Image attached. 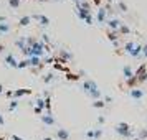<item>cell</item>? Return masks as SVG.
<instances>
[{
    "mask_svg": "<svg viewBox=\"0 0 147 140\" xmlns=\"http://www.w3.org/2000/svg\"><path fill=\"white\" fill-rule=\"evenodd\" d=\"M81 89H83V92L88 94L93 100L101 99V91H99V87H98V84H96V81L86 79L83 84H81Z\"/></svg>",
    "mask_w": 147,
    "mask_h": 140,
    "instance_id": "6da1fadb",
    "label": "cell"
},
{
    "mask_svg": "<svg viewBox=\"0 0 147 140\" xmlns=\"http://www.w3.org/2000/svg\"><path fill=\"white\" fill-rule=\"evenodd\" d=\"M114 130L116 133L122 137V139H132L134 137V127L129 125L127 122H119V124H116L114 125Z\"/></svg>",
    "mask_w": 147,
    "mask_h": 140,
    "instance_id": "7a4b0ae2",
    "label": "cell"
},
{
    "mask_svg": "<svg viewBox=\"0 0 147 140\" xmlns=\"http://www.w3.org/2000/svg\"><path fill=\"white\" fill-rule=\"evenodd\" d=\"M134 76L137 78V84H144V82H147V64L146 63H142V64L134 71Z\"/></svg>",
    "mask_w": 147,
    "mask_h": 140,
    "instance_id": "3957f363",
    "label": "cell"
},
{
    "mask_svg": "<svg viewBox=\"0 0 147 140\" xmlns=\"http://www.w3.org/2000/svg\"><path fill=\"white\" fill-rule=\"evenodd\" d=\"M144 91L140 89V87H132V89H129V96H131V99H134L136 102H140L142 97H144Z\"/></svg>",
    "mask_w": 147,
    "mask_h": 140,
    "instance_id": "277c9868",
    "label": "cell"
},
{
    "mask_svg": "<svg viewBox=\"0 0 147 140\" xmlns=\"http://www.w3.org/2000/svg\"><path fill=\"white\" fill-rule=\"evenodd\" d=\"M32 18L38 20V23H40L41 27H48V25L51 23V20L48 18L47 15H43V13H35V15H32Z\"/></svg>",
    "mask_w": 147,
    "mask_h": 140,
    "instance_id": "5b68a950",
    "label": "cell"
},
{
    "mask_svg": "<svg viewBox=\"0 0 147 140\" xmlns=\"http://www.w3.org/2000/svg\"><path fill=\"white\" fill-rule=\"evenodd\" d=\"M121 25H122V21H121L119 18H109V20H107V28H109V31H117Z\"/></svg>",
    "mask_w": 147,
    "mask_h": 140,
    "instance_id": "8992f818",
    "label": "cell"
},
{
    "mask_svg": "<svg viewBox=\"0 0 147 140\" xmlns=\"http://www.w3.org/2000/svg\"><path fill=\"white\" fill-rule=\"evenodd\" d=\"M33 91L32 89H28V87H22V89H15V91H12V97L13 99H18V97H22V96H28V94H32Z\"/></svg>",
    "mask_w": 147,
    "mask_h": 140,
    "instance_id": "52a82bcc",
    "label": "cell"
},
{
    "mask_svg": "<svg viewBox=\"0 0 147 140\" xmlns=\"http://www.w3.org/2000/svg\"><path fill=\"white\" fill-rule=\"evenodd\" d=\"M106 17H107V8L98 7V13H96V20H98V23H104V21H106Z\"/></svg>",
    "mask_w": 147,
    "mask_h": 140,
    "instance_id": "ba28073f",
    "label": "cell"
},
{
    "mask_svg": "<svg viewBox=\"0 0 147 140\" xmlns=\"http://www.w3.org/2000/svg\"><path fill=\"white\" fill-rule=\"evenodd\" d=\"M40 120L45 124V125H50V127L56 124V120H55L53 114H45V115H40Z\"/></svg>",
    "mask_w": 147,
    "mask_h": 140,
    "instance_id": "9c48e42d",
    "label": "cell"
},
{
    "mask_svg": "<svg viewBox=\"0 0 147 140\" xmlns=\"http://www.w3.org/2000/svg\"><path fill=\"white\" fill-rule=\"evenodd\" d=\"M134 76V69L131 64H126V66H122V78H124V81L131 79Z\"/></svg>",
    "mask_w": 147,
    "mask_h": 140,
    "instance_id": "30bf717a",
    "label": "cell"
},
{
    "mask_svg": "<svg viewBox=\"0 0 147 140\" xmlns=\"http://www.w3.org/2000/svg\"><path fill=\"white\" fill-rule=\"evenodd\" d=\"M106 36H107V40H109V41H113V43H114V46H117V45H119V33H117V31H109V30H107Z\"/></svg>",
    "mask_w": 147,
    "mask_h": 140,
    "instance_id": "8fae6325",
    "label": "cell"
},
{
    "mask_svg": "<svg viewBox=\"0 0 147 140\" xmlns=\"http://www.w3.org/2000/svg\"><path fill=\"white\" fill-rule=\"evenodd\" d=\"M5 63H7V66H10V68H17V64H18V61H17V58L13 56V53H8L7 56H5Z\"/></svg>",
    "mask_w": 147,
    "mask_h": 140,
    "instance_id": "7c38bea8",
    "label": "cell"
},
{
    "mask_svg": "<svg viewBox=\"0 0 147 140\" xmlns=\"http://www.w3.org/2000/svg\"><path fill=\"white\" fill-rule=\"evenodd\" d=\"M56 139L58 140H69V132L66 129H58L56 130Z\"/></svg>",
    "mask_w": 147,
    "mask_h": 140,
    "instance_id": "4fadbf2b",
    "label": "cell"
},
{
    "mask_svg": "<svg viewBox=\"0 0 147 140\" xmlns=\"http://www.w3.org/2000/svg\"><path fill=\"white\" fill-rule=\"evenodd\" d=\"M134 48H136V41H126V43H124V46H122V50H124V53L131 54Z\"/></svg>",
    "mask_w": 147,
    "mask_h": 140,
    "instance_id": "5bb4252c",
    "label": "cell"
},
{
    "mask_svg": "<svg viewBox=\"0 0 147 140\" xmlns=\"http://www.w3.org/2000/svg\"><path fill=\"white\" fill-rule=\"evenodd\" d=\"M140 54H142V45L136 43V48L132 50V53L129 54V56H131V58H139Z\"/></svg>",
    "mask_w": 147,
    "mask_h": 140,
    "instance_id": "9a60e30c",
    "label": "cell"
},
{
    "mask_svg": "<svg viewBox=\"0 0 147 140\" xmlns=\"http://www.w3.org/2000/svg\"><path fill=\"white\" fill-rule=\"evenodd\" d=\"M30 61V66H35V68H41L43 66V63H41V58H36V56H32V58H28Z\"/></svg>",
    "mask_w": 147,
    "mask_h": 140,
    "instance_id": "2e32d148",
    "label": "cell"
},
{
    "mask_svg": "<svg viewBox=\"0 0 147 140\" xmlns=\"http://www.w3.org/2000/svg\"><path fill=\"white\" fill-rule=\"evenodd\" d=\"M76 15H78V18L80 20H86L88 15H91V12H88V10H83V8H76Z\"/></svg>",
    "mask_w": 147,
    "mask_h": 140,
    "instance_id": "e0dca14e",
    "label": "cell"
},
{
    "mask_svg": "<svg viewBox=\"0 0 147 140\" xmlns=\"http://www.w3.org/2000/svg\"><path fill=\"white\" fill-rule=\"evenodd\" d=\"M32 23V17L30 15H25V17H22L20 21H18V27H28Z\"/></svg>",
    "mask_w": 147,
    "mask_h": 140,
    "instance_id": "ac0fdd59",
    "label": "cell"
},
{
    "mask_svg": "<svg viewBox=\"0 0 147 140\" xmlns=\"http://www.w3.org/2000/svg\"><path fill=\"white\" fill-rule=\"evenodd\" d=\"M131 31H132V30H131V28L127 27L126 23H122V25L119 27V30H117V33H119V36H121V35H131Z\"/></svg>",
    "mask_w": 147,
    "mask_h": 140,
    "instance_id": "d6986e66",
    "label": "cell"
},
{
    "mask_svg": "<svg viewBox=\"0 0 147 140\" xmlns=\"http://www.w3.org/2000/svg\"><path fill=\"white\" fill-rule=\"evenodd\" d=\"M12 30V27H10V23H0V35H7L8 31Z\"/></svg>",
    "mask_w": 147,
    "mask_h": 140,
    "instance_id": "ffe728a7",
    "label": "cell"
},
{
    "mask_svg": "<svg viewBox=\"0 0 147 140\" xmlns=\"http://www.w3.org/2000/svg\"><path fill=\"white\" fill-rule=\"evenodd\" d=\"M91 106H93L94 109H102V107H106V102H104L102 99H98V100H93Z\"/></svg>",
    "mask_w": 147,
    "mask_h": 140,
    "instance_id": "44dd1931",
    "label": "cell"
},
{
    "mask_svg": "<svg viewBox=\"0 0 147 140\" xmlns=\"http://www.w3.org/2000/svg\"><path fill=\"white\" fill-rule=\"evenodd\" d=\"M27 36H22V38H18V40L15 41V45H17V46L20 48V50H23V48H25V45H27Z\"/></svg>",
    "mask_w": 147,
    "mask_h": 140,
    "instance_id": "7402d4cb",
    "label": "cell"
},
{
    "mask_svg": "<svg viewBox=\"0 0 147 140\" xmlns=\"http://www.w3.org/2000/svg\"><path fill=\"white\" fill-rule=\"evenodd\" d=\"M28 66H30V61H28V58L18 61V64H17V68H18V69H23V68H28Z\"/></svg>",
    "mask_w": 147,
    "mask_h": 140,
    "instance_id": "603a6c76",
    "label": "cell"
},
{
    "mask_svg": "<svg viewBox=\"0 0 147 140\" xmlns=\"http://www.w3.org/2000/svg\"><path fill=\"white\" fill-rule=\"evenodd\" d=\"M53 79H55V74L53 73H48V74H45V76H43V82H45V84H50Z\"/></svg>",
    "mask_w": 147,
    "mask_h": 140,
    "instance_id": "cb8c5ba5",
    "label": "cell"
},
{
    "mask_svg": "<svg viewBox=\"0 0 147 140\" xmlns=\"http://www.w3.org/2000/svg\"><path fill=\"white\" fill-rule=\"evenodd\" d=\"M137 139L139 140H146L147 139V129H140L137 132Z\"/></svg>",
    "mask_w": 147,
    "mask_h": 140,
    "instance_id": "d4e9b609",
    "label": "cell"
},
{
    "mask_svg": "<svg viewBox=\"0 0 147 140\" xmlns=\"http://www.w3.org/2000/svg\"><path fill=\"white\" fill-rule=\"evenodd\" d=\"M101 137H102V129H101V127L94 129V139L93 140H99Z\"/></svg>",
    "mask_w": 147,
    "mask_h": 140,
    "instance_id": "484cf974",
    "label": "cell"
},
{
    "mask_svg": "<svg viewBox=\"0 0 147 140\" xmlns=\"http://www.w3.org/2000/svg\"><path fill=\"white\" fill-rule=\"evenodd\" d=\"M66 79L68 81H80V76L73 74V73H66Z\"/></svg>",
    "mask_w": 147,
    "mask_h": 140,
    "instance_id": "4316f807",
    "label": "cell"
},
{
    "mask_svg": "<svg viewBox=\"0 0 147 140\" xmlns=\"http://www.w3.org/2000/svg\"><path fill=\"white\" fill-rule=\"evenodd\" d=\"M18 107V100L13 99V100H10V104H8V111H15Z\"/></svg>",
    "mask_w": 147,
    "mask_h": 140,
    "instance_id": "83f0119b",
    "label": "cell"
},
{
    "mask_svg": "<svg viewBox=\"0 0 147 140\" xmlns=\"http://www.w3.org/2000/svg\"><path fill=\"white\" fill-rule=\"evenodd\" d=\"M8 5L12 8H18L20 7V0H8Z\"/></svg>",
    "mask_w": 147,
    "mask_h": 140,
    "instance_id": "f1b7e54d",
    "label": "cell"
},
{
    "mask_svg": "<svg viewBox=\"0 0 147 140\" xmlns=\"http://www.w3.org/2000/svg\"><path fill=\"white\" fill-rule=\"evenodd\" d=\"M117 8H119L121 12H124V13L127 12V5L124 3V2H117Z\"/></svg>",
    "mask_w": 147,
    "mask_h": 140,
    "instance_id": "f546056e",
    "label": "cell"
},
{
    "mask_svg": "<svg viewBox=\"0 0 147 140\" xmlns=\"http://www.w3.org/2000/svg\"><path fill=\"white\" fill-rule=\"evenodd\" d=\"M86 139L88 140H93L94 139V129H91V130H88V132H86Z\"/></svg>",
    "mask_w": 147,
    "mask_h": 140,
    "instance_id": "4dcf8cb0",
    "label": "cell"
},
{
    "mask_svg": "<svg viewBox=\"0 0 147 140\" xmlns=\"http://www.w3.org/2000/svg\"><path fill=\"white\" fill-rule=\"evenodd\" d=\"M142 56L147 60V43L146 45H142Z\"/></svg>",
    "mask_w": 147,
    "mask_h": 140,
    "instance_id": "1f68e13d",
    "label": "cell"
},
{
    "mask_svg": "<svg viewBox=\"0 0 147 140\" xmlns=\"http://www.w3.org/2000/svg\"><path fill=\"white\" fill-rule=\"evenodd\" d=\"M7 21V17H3V15H0V23H5Z\"/></svg>",
    "mask_w": 147,
    "mask_h": 140,
    "instance_id": "d6a6232c",
    "label": "cell"
},
{
    "mask_svg": "<svg viewBox=\"0 0 147 140\" xmlns=\"http://www.w3.org/2000/svg\"><path fill=\"white\" fill-rule=\"evenodd\" d=\"M101 2H102V0H93V3L96 5V7H99V5H101Z\"/></svg>",
    "mask_w": 147,
    "mask_h": 140,
    "instance_id": "836d02e7",
    "label": "cell"
},
{
    "mask_svg": "<svg viewBox=\"0 0 147 140\" xmlns=\"http://www.w3.org/2000/svg\"><path fill=\"white\" fill-rule=\"evenodd\" d=\"M98 122H99V124H104V122H106V119H104V117H102V115H101L99 119H98Z\"/></svg>",
    "mask_w": 147,
    "mask_h": 140,
    "instance_id": "e575fe53",
    "label": "cell"
},
{
    "mask_svg": "<svg viewBox=\"0 0 147 140\" xmlns=\"http://www.w3.org/2000/svg\"><path fill=\"white\" fill-rule=\"evenodd\" d=\"M12 140H23L22 137H18V135H12Z\"/></svg>",
    "mask_w": 147,
    "mask_h": 140,
    "instance_id": "d590c367",
    "label": "cell"
},
{
    "mask_svg": "<svg viewBox=\"0 0 147 140\" xmlns=\"http://www.w3.org/2000/svg\"><path fill=\"white\" fill-rule=\"evenodd\" d=\"M3 50H5V46H3V45H2V43H0V53H2V51H3Z\"/></svg>",
    "mask_w": 147,
    "mask_h": 140,
    "instance_id": "8d00e7d4",
    "label": "cell"
},
{
    "mask_svg": "<svg viewBox=\"0 0 147 140\" xmlns=\"http://www.w3.org/2000/svg\"><path fill=\"white\" fill-rule=\"evenodd\" d=\"M0 125H3V117L0 115Z\"/></svg>",
    "mask_w": 147,
    "mask_h": 140,
    "instance_id": "74e56055",
    "label": "cell"
},
{
    "mask_svg": "<svg viewBox=\"0 0 147 140\" xmlns=\"http://www.w3.org/2000/svg\"><path fill=\"white\" fill-rule=\"evenodd\" d=\"M3 92V86H2V84H0V94Z\"/></svg>",
    "mask_w": 147,
    "mask_h": 140,
    "instance_id": "f35d334b",
    "label": "cell"
},
{
    "mask_svg": "<svg viewBox=\"0 0 147 140\" xmlns=\"http://www.w3.org/2000/svg\"><path fill=\"white\" fill-rule=\"evenodd\" d=\"M43 140H53V139H51V137H45Z\"/></svg>",
    "mask_w": 147,
    "mask_h": 140,
    "instance_id": "ab89813d",
    "label": "cell"
},
{
    "mask_svg": "<svg viewBox=\"0 0 147 140\" xmlns=\"http://www.w3.org/2000/svg\"><path fill=\"white\" fill-rule=\"evenodd\" d=\"M38 2H50V0H38Z\"/></svg>",
    "mask_w": 147,
    "mask_h": 140,
    "instance_id": "60d3db41",
    "label": "cell"
},
{
    "mask_svg": "<svg viewBox=\"0 0 147 140\" xmlns=\"http://www.w3.org/2000/svg\"><path fill=\"white\" fill-rule=\"evenodd\" d=\"M132 140H139V139H137V137H134V139H132Z\"/></svg>",
    "mask_w": 147,
    "mask_h": 140,
    "instance_id": "b9f144b4",
    "label": "cell"
},
{
    "mask_svg": "<svg viewBox=\"0 0 147 140\" xmlns=\"http://www.w3.org/2000/svg\"><path fill=\"white\" fill-rule=\"evenodd\" d=\"M74 2H83V0H74Z\"/></svg>",
    "mask_w": 147,
    "mask_h": 140,
    "instance_id": "7bdbcfd3",
    "label": "cell"
},
{
    "mask_svg": "<svg viewBox=\"0 0 147 140\" xmlns=\"http://www.w3.org/2000/svg\"><path fill=\"white\" fill-rule=\"evenodd\" d=\"M53 2H61V0H53Z\"/></svg>",
    "mask_w": 147,
    "mask_h": 140,
    "instance_id": "ee69618b",
    "label": "cell"
},
{
    "mask_svg": "<svg viewBox=\"0 0 147 140\" xmlns=\"http://www.w3.org/2000/svg\"><path fill=\"white\" fill-rule=\"evenodd\" d=\"M0 140H5V139H3V137H0Z\"/></svg>",
    "mask_w": 147,
    "mask_h": 140,
    "instance_id": "f6af8a7d",
    "label": "cell"
}]
</instances>
